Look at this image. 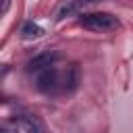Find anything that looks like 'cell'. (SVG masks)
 Instances as JSON below:
<instances>
[{
  "instance_id": "6da1fadb",
  "label": "cell",
  "mask_w": 133,
  "mask_h": 133,
  "mask_svg": "<svg viewBox=\"0 0 133 133\" xmlns=\"http://www.w3.org/2000/svg\"><path fill=\"white\" fill-rule=\"evenodd\" d=\"M79 83L77 64H69L66 69H56L54 64L35 73V87L42 94H71Z\"/></svg>"
},
{
  "instance_id": "7a4b0ae2",
  "label": "cell",
  "mask_w": 133,
  "mask_h": 133,
  "mask_svg": "<svg viewBox=\"0 0 133 133\" xmlns=\"http://www.w3.org/2000/svg\"><path fill=\"white\" fill-rule=\"evenodd\" d=\"M79 25L83 29H89V31H112L121 23L110 12H87V15L79 17Z\"/></svg>"
},
{
  "instance_id": "3957f363",
  "label": "cell",
  "mask_w": 133,
  "mask_h": 133,
  "mask_svg": "<svg viewBox=\"0 0 133 133\" xmlns=\"http://www.w3.org/2000/svg\"><path fill=\"white\" fill-rule=\"evenodd\" d=\"M56 60H58V54H56V52H44V54L31 58V60L27 62V71H29V73H39V71L52 66Z\"/></svg>"
},
{
  "instance_id": "277c9868",
  "label": "cell",
  "mask_w": 133,
  "mask_h": 133,
  "mask_svg": "<svg viewBox=\"0 0 133 133\" xmlns=\"http://www.w3.org/2000/svg\"><path fill=\"white\" fill-rule=\"evenodd\" d=\"M21 123H23V127H25L27 133H50L46 129V125L37 116H33V114H23L21 116Z\"/></svg>"
},
{
  "instance_id": "5b68a950",
  "label": "cell",
  "mask_w": 133,
  "mask_h": 133,
  "mask_svg": "<svg viewBox=\"0 0 133 133\" xmlns=\"http://www.w3.org/2000/svg\"><path fill=\"white\" fill-rule=\"evenodd\" d=\"M44 33V29L37 25V23H33V21H27L23 27H21V35L25 37V39H33V37H39Z\"/></svg>"
},
{
  "instance_id": "8992f818",
  "label": "cell",
  "mask_w": 133,
  "mask_h": 133,
  "mask_svg": "<svg viewBox=\"0 0 133 133\" xmlns=\"http://www.w3.org/2000/svg\"><path fill=\"white\" fill-rule=\"evenodd\" d=\"M75 10H77V4H75V2H62L60 8L56 10V21H60V19H64V17H69V15H73Z\"/></svg>"
},
{
  "instance_id": "52a82bcc",
  "label": "cell",
  "mask_w": 133,
  "mask_h": 133,
  "mask_svg": "<svg viewBox=\"0 0 133 133\" xmlns=\"http://www.w3.org/2000/svg\"><path fill=\"white\" fill-rule=\"evenodd\" d=\"M8 6H10V0H2V8H0V15H6V12H8Z\"/></svg>"
},
{
  "instance_id": "ba28073f",
  "label": "cell",
  "mask_w": 133,
  "mask_h": 133,
  "mask_svg": "<svg viewBox=\"0 0 133 133\" xmlns=\"http://www.w3.org/2000/svg\"><path fill=\"white\" fill-rule=\"evenodd\" d=\"M81 2H100V0H81Z\"/></svg>"
},
{
  "instance_id": "9c48e42d",
  "label": "cell",
  "mask_w": 133,
  "mask_h": 133,
  "mask_svg": "<svg viewBox=\"0 0 133 133\" xmlns=\"http://www.w3.org/2000/svg\"><path fill=\"white\" fill-rule=\"evenodd\" d=\"M4 133H12V131H10V129H4Z\"/></svg>"
}]
</instances>
